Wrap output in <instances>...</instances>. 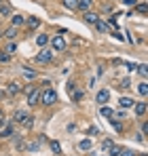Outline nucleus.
<instances>
[{
    "instance_id": "nucleus-1",
    "label": "nucleus",
    "mask_w": 148,
    "mask_h": 156,
    "mask_svg": "<svg viewBox=\"0 0 148 156\" xmlns=\"http://www.w3.org/2000/svg\"><path fill=\"white\" fill-rule=\"evenodd\" d=\"M13 120L19 122V125H24V127H32V125H34V116H30V114L24 112V110H15Z\"/></svg>"
},
{
    "instance_id": "nucleus-2",
    "label": "nucleus",
    "mask_w": 148,
    "mask_h": 156,
    "mask_svg": "<svg viewBox=\"0 0 148 156\" xmlns=\"http://www.w3.org/2000/svg\"><path fill=\"white\" fill-rule=\"evenodd\" d=\"M55 101H57V93H55V89H51V87H47L45 91H40V101H38V104L53 105Z\"/></svg>"
},
{
    "instance_id": "nucleus-3",
    "label": "nucleus",
    "mask_w": 148,
    "mask_h": 156,
    "mask_svg": "<svg viewBox=\"0 0 148 156\" xmlns=\"http://www.w3.org/2000/svg\"><path fill=\"white\" fill-rule=\"evenodd\" d=\"M38 101H40V89L38 87H34V89L30 87L28 89V105H36Z\"/></svg>"
},
{
    "instance_id": "nucleus-4",
    "label": "nucleus",
    "mask_w": 148,
    "mask_h": 156,
    "mask_svg": "<svg viewBox=\"0 0 148 156\" xmlns=\"http://www.w3.org/2000/svg\"><path fill=\"white\" fill-rule=\"evenodd\" d=\"M51 47H53L55 51H64V49H66V38H64L61 34L53 36V38H51Z\"/></svg>"
},
{
    "instance_id": "nucleus-5",
    "label": "nucleus",
    "mask_w": 148,
    "mask_h": 156,
    "mask_svg": "<svg viewBox=\"0 0 148 156\" xmlns=\"http://www.w3.org/2000/svg\"><path fill=\"white\" fill-rule=\"evenodd\" d=\"M51 59H53V51H49V49H43V51L36 55V61L38 63H49Z\"/></svg>"
},
{
    "instance_id": "nucleus-6",
    "label": "nucleus",
    "mask_w": 148,
    "mask_h": 156,
    "mask_svg": "<svg viewBox=\"0 0 148 156\" xmlns=\"http://www.w3.org/2000/svg\"><path fill=\"white\" fill-rule=\"evenodd\" d=\"M110 99V93H108V89H99L98 91V95H95V101H98L99 105H104L106 101Z\"/></svg>"
},
{
    "instance_id": "nucleus-7",
    "label": "nucleus",
    "mask_w": 148,
    "mask_h": 156,
    "mask_svg": "<svg viewBox=\"0 0 148 156\" xmlns=\"http://www.w3.org/2000/svg\"><path fill=\"white\" fill-rule=\"evenodd\" d=\"M146 110H148V108H146V101H138V104H133V112H135L140 118L146 114Z\"/></svg>"
},
{
    "instance_id": "nucleus-8",
    "label": "nucleus",
    "mask_w": 148,
    "mask_h": 156,
    "mask_svg": "<svg viewBox=\"0 0 148 156\" xmlns=\"http://www.w3.org/2000/svg\"><path fill=\"white\" fill-rule=\"evenodd\" d=\"M2 36H6L9 40H13V38L17 36V27H15V26H9L6 30H4V32H2Z\"/></svg>"
},
{
    "instance_id": "nucleus-9",
    "label": "nucleus",
    "mask_w": 148,
    "mask_h": 156,
    "mask_svg": "<svg viewBox=\"0 0 148 156\" xmlns=\"http://www.w3.org/2000/svg\"><path fill=\"white\" fill-rule=\"evenodd\" d=\"M99 19V15H95V13H91V11H87L85 13V21L87 23H91V26H95V21Z\"/></svg>"
},
{
    "instance_id": "nucleus-10",
    "label": "nucleus",
    "mask_w": 148,
    "mask_h": 156,
    "mask_svg": "<svg viewBox=\"0 0 148 156\" xmlns=\"http://www.w3.org/2000/svg\"><path fill=\"white\" fill-rule=\"evenodd\" d=\"M19 91H21V84H17V82H11V84H9V89H6V93H9V95H17Z\"/></svg>"
},
{
    "instance_id": "nucleus-11",
    "label": "nucleus",
    "mask_w": 148,
    "mask_h": 156,
    "mask_svg": "<svg viewBox=\"0 0 148 156\" xmlns=\"http://www.w3.org/2000/svg\"><path fill=\"white\" fill-rule=\"evenodd\" d=\"M76 9H80V11L87 13V11L91 9V0H78V2H76Z\"/></svg>"
},
{
    "instance_id": "nucleus-12",
    "label": "nucleus",
    "mask_w": 148,
    "mask_h": 156,
    "mask_svg": "<svg viewBox=\"0 0 148 156\" xmlns=\"http://www.w3.org/2000/svg\"><path fill=\"white\" fill-rule=\"evenodd\" d=\"M70 95H72V101H76V104L85 99V91H76V89H74V91L70 93Z\"/></svg>"
},
{
    "instance_id": "nucleus-13",
    "label": "nucleus",
    "mask_w": 148,
    "mask_h": 156,
    "mask_svg": "<svg viewBox=\"0 0 148 156\" xmlns=\"http://www.w3.org/2000/svg\"><path fill=\"white\" fill-rule=\"evenodd\" d=\"M24 17H21V15H13V17H11V26H15V27H19V26H24Z\"/></svg>"
},
{
    "instance_id": "nucleus-14",
    "label": "nucleus",
    "mask_w": 148,
    "mask_h": 156,
    "mask_svg": "<svg viewBox=\"0 0 148 156\" xmlns=\"http://www.w3.org/2000/svg\"><path fill=\"white\" fill-rule=\"evenodd\" d=\"M133 104H135V101H133L131 97H121V99H119V105H121V108H131Z\"/></svg>"
},
{
    "instance_id": "nucleus-15",
    "label": "nucleus",
    "mask_w": 148,
    "mask_h": 156,
    "mask_svg": "<svg viewBox=\"0 0 148 156\" xmlns=\"http://www.w3.org/2000/svg\"><path fill=\"white\" fill-rule=\"evenodd\" d=\"M25 23H28V27H30V30H36V27L40 26V19H38V17H30Z\"/></svg>"
},
{
    "instance_id": "nucleus-16",
    "label": "nucleus",
    "mask_w": 148,
    "mask_h": 156,
    "mask_svg": "<svg viewBox=\"0 0 148 156\" xmlns=\"http://www.w3.org/2000/svg\"><path fill=\"white\" fill-rule=\"evenodd\" d=\"M95 27H98L102 34H106V32H108V23H106V21H102V19H98V21H95Z\"/></svg>"
},
{
    "instance_id": "nucleus-17",
    "label": "nucleus",
    "mask_w": 148,
    "mask_h": 156,
    "mask_svg": "<svg viewBox=\"0 0 148 156\" xmlns=\"http://www.w3.org/2000/svg\"><path fill=\"white\" fill-rule=\"evenodd\" d=\"M138 93H140L142 97H146V95H148V84H146V80H144V82H140V87H138Z\"/></svg>"
},
{
    "instance_id": "nucleus-18",
    "label": "nucleus",
    "mask_w": 148,
    "mask_h": 156,
    "mask_svg": "<svg viewBox=\"0 0 148 156\" xmlns=\"http://www.w3.org/2000/svg\"><path fill=\"white\" fill-rule=\"evenodd\" d=\"M133 11H138L140 15H146V2H138V4L133 6Z\"/></svg>"
},
{
    "instance_id": "nucleus-19",
    "label": "nucleus",
    "mask_w": 148,
    "mask_h": 156,
    "mask_svg": "<svg viewBox=\"0 0 148 156\" xmlns=\"http://www.w3.org/2000/svg\"><path fill=\"white\" fill-rule=\"evenodd\" d=\"M91 146H93L91 139H83V141L78 144V150H91Z\"/></svg>"
},
{
    "instance_id": "nucleus-20",
    "label": "nucleus",
    "mask_w": 148,
    "mask_h": 156,
    "mask_svg": "<svg viewBox=\"0 0 148 156\" xmlns=\"http://www.w3.org/2000/svg\"><path fill=\"white\" fill-rule=\"evenodd\" d=\"M0 15H2V17H9V15H11V6H9L6 2L0 4Z\"/></svg>"
},
{
    "instance_id": "nucleus-21",
    "label": "nucleus",
    "mask_w": 148,
    "mask_h": 156,
    "mask_svg": "<svg viewBox=\"0 0 148 156\" xmlns=\"http://www.w3.org/2000/svg\"><path fill=\"white\" fill-rule=\"evenodd\" d=\"M49 146H51V152L53 154H61V146L57 141H49Z\"/></svg>"
},
{
    "instance_id": "nucleus-22",
    "label": "nucleus",
    "mask_w": 148,
    "mask_h": 156,
    "mask_svg": "<svg viewBox=\"0 0 148 156\" xmlns=\"http://www.w3.org/2000/svg\"><path fill=\"white\" fill-rule=\"evenodd\" d=\"M121 150H123L121 146H114V144H112L110 150H108V154H110V156H119V154H121Z\"/></svg>"
},
{
    "instance_id": "nucleus-23",
    "label": "nucleus",
    "mask_w": 148,
    "mask_h": 156,
    "mask_svg": "<svg viewBox=\"0 0 148 156\" xmlns=\"http://www.w3.org/2000/svg\"><path fill=\"white\" fill-rule=\"evenodd\" d=\"M61 2H64V6H66V9L76 11V2H78V0H61Z\"/></svg>"
},
{
    "instance_id": "nucleus-24",
    "label": "nucleus",
    "mask_w": 148,
    "mask_h": 156,
    "mask_svg": "<svg viewBox=\"0 0 148 156\" xmlns=\"http://www.w3.org/2000/svg\"><path fill=\"white\" fill-rule=\"evenodd\" d=\"M36 42H38V47H45V44L49 42V36H47V34H40V36L36 38Z\"/></svg>"
},
{
    "instance_id": "nucleus-25",
    "label": "nucleus",
    "mask_w": 148,
    "mask_h": 156,
    "mask_svg": "<svg viewBox=\"0 0 148 156\" xmlns=\"http://www.w3.org/2000/svg\"><path fill=\"white\" fill-rule=\"evenodd\" d=\"M24 76L30 78V80H34V78H36V72H34V70H30V68H24Z\"/></svg>"
},
{
    "instance_id": "nucleus-26",
    "label": "nucleus",
    "mask_w": 148,
    "mask_h": 156,
    "mask_svg": "<svg viewBox=\"0 0 148 156\" xmlns=\"http://www.w3.org/2000/svg\"><path fill=\"white\" fill-rule=\"evenodd\" d=\"M4 51L9 53V55H15V53H17V44H15V42H11V44H9Z\"/></svg>"
},
{
    "instance_id": "nucleus-27",
    "label": "nucleus",
    "mask_w": 148,
    "mask_h": 156,
    "mask_svg": "<svg viewBox=\"0 0 148 156\" xmlns=\"http://www.w3.org/2000/svg\"><path fill=\"white\" fill-rule=\"evenodd\" d=\"M110 125H112V127H114V129L119 131V133H123V125H121V122H119V120H114V118H112V120H110Z\"/></svg>"
},
{
    "instance_id": "nucleus-28",
    "label": "nucleus",
    "mask_w": 148,
    "mask_h": 156,
    "mask_svg": "<svg viewBox=\"0 0 148 156\" xmlns=\"http://www.w3.org/2000/svg\"><path fill=\"white\" fill-rule=\"evenodd\" d=\"M138 72H140V76H142V78H146V74H148V70H146V63L138 66Z\"/></svg>"
},
{
    "instance_id": "nucleus-29",
    "label": "nucleus",
    "mask_w": 148,
    "mask_h": 156,
    "mask_svg": "<svg viewBox=\"0 0 148 156\" xmlns=\"http://www.w3.org/2000/svg\"><path fill=\"white\" fill-rule=\"evenodd\" d=\"M99 114H102V116H112V110H110V108H106V105H104V108H102V110H99Z\"/></svg>"
},
{
    "instance_id": "nucleus-30",
    "label": "nucleus",
    "mask_w": 148,
    "mask_h": 156,
    "mask_svg": "<svg viewBox=\"0 0 148 156\" xmlns=\"http://www.w3.org/2000/svg\"><path fill=\"white\" fill-rule=\"evenodd\" d=\"M110 146H112V141H110V139H104V141H102V150H106V152H108V150H110Z\"/></svg>"
},
{
    "instance_id": "nucleus-31",
    "label": "nucleus",
    "mask_w": 148,
    "mask_h": 156,
    "mask_svg": "<svg viewBox=\"0 0 148 156\" xmlns=\"http://www.w3.org/2000/svg\"><path fill=\"white\" fill-rule=\"evenodd\" d=\"M9 59H11V55H9V53H6V51H0V61H9Z\"/></svg>"
},
{
    "instance_id": "nucleus-32",
    "label": "nucleus",
    "mask_w": 148,
    "mask_h": 156,
    "mask_svg": "<svg viewBox=\"0 0 148 156\" xmlns=\"http://www.w3.org/2000/svg\"><path fill=\"white\" fill-rule=\"evenodd\" d=\"M119 156H135V152H131V150H125V148H123V150H121V154H119Z\"/></svg>"
},
{
    "instance_id": "nucleus-33",
    "label": "nucleus",
    "mask_w": 148,
    "mask_h": 156,
    "mask_svg": "<svg viewBox=\"0 0 148 156\" xmlns=\"http://www.w3.org/2000/svg\"><path fill=\"white\" fill-rule=\"evenodd\" d=\"M129 87H131V82H129V80H123V82H121V84H119V89H129Z\"/></svg>"
},
{
    "instance_id": "nucleus-34",
    "label": "nucleus",
    "mask_w": 148,
    "mask_h": 156,
    "mask_svg": "<svg viewBox=\"0 0 148 156\" xmlns=\"http://www.w3.org/2000/svg\"><path fill=\"white\" fill-rule=\"evenodd\" d=\"M108 23H110V26H114V27H119V23H117V15H112V17L108 19Z\"/></svg>"
},
{
    "instance_id": "nucleus-35",
    "label": "nucleus",
    "mask_w": 148,
    "mask_h": 156,
    "mask_svg": "<svg viewBox=\"0 0 148 156\" xmlns=\"http://www.w3.org/2000/svg\"><path fill=\"white\" fill-rule=\"evenodd\" d=\"M123 4H127V6H135L138 4V0H121Z\"/></svg>"
},
{
    "instance_id": "nucleus-36",
    "label": "nucleus",
    "mask_w": 148,
    "mask_h": 156,
    "mask_svg": "<svg viewBox=\"0 0 148 156\" xmlns=\"http://www.w3.org/2000/svg\"><path fill=\"white\" fill-rule=\"evenodd\" d=\"M89 133H91V135H102V131H99L98 127H91V129H89Z\"/></svg>"
},
{
    "instance_id": "nucleus-37",
    "label": "nucleus",
    "mask_w": 148,
    "mask_h": 156,
    "mask_svg": "<svg viewBox=\"0 0 148 156\" xmlns=\"http://www.w3.org/2000/svg\"><path fill=\"white\" fill-rule=\"evenodd\" d=\"M112 116H117V118H125V112H123V110H119V112H112Z\"/></svg>"
},
{
    "instance_id": "nucleus-38",
    "label": "nucleus",
    "mask_w": 148,
    "mask_h": 156,
    "mask_svg": "<svg viewBox=\"0 0 148 156\" xmlns=\"http://www.w3.org/2000/svg\"><path fill=\"white\" fill-rule=\"evenodd\" d=\"M146 133H148V125L144 122V125H142V135H146Z\"/></svg>"
},
{
    "instance_id": "nucleus-39",
    "label": "nucleus",
    "mask_w": 148,
    "mask_h": 156,
    "mask_svg": "<svg viewBox=\"0 0 148 156\" xmlns=\"http://www.w3.org/2000/svg\"><path fill=\"white\" fill-rule=\"evenodd\" d=\"M4 95H6V93H4V91H0V99H2V97H4Z\"/></svg>"
},
{
    "instance_id": "nucleus-40",
    "label": "nucleus",
    "mask_w": 148,
    "mask_h": 156,
    "mask_svg": "<svg viewBox=\"0 0 148 156\" xmlns=\"http://www.w3.org/2000/svg\"><path fill=\"white\" fill-rule=\"evenodd\" d=\"M0 38H2V30H0Z\"/></svg>"
},
{
    "instance_id": "nucleus-41",
    "label": "nucleus",
    "mask_w": 148,
    "mask_h": 156,
    "mask_svg": "<svg viewBox=\"0 0 148 156\" xmlns=\"http://www.w3.org/2000/svg\"><path fill=\"white\" fill-rule=\"evenodd\" d=\"M0 118H2V110H0Z\"/></svg>"
},
{
    "instance_id": "nucleus-42",
    "label": "nucleus",
    "mask_w": 148,
    "mask_h": 156,
    "mask_svg": "<svg viewBox=\"0 0 148 156\" xmlns=\"http://www.w3.org/2000/svg\"><path fill=\"white\" fill-rule=\"evenodd\" d=\"M142 156H146V154H142Z\"/></svg>"
}]
</instances>
